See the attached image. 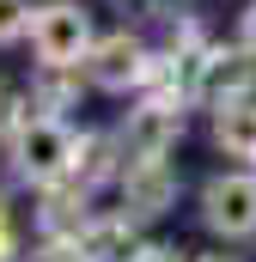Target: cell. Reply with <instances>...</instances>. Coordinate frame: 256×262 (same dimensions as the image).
Returning a JSON list of instances; mask_svg holds the SVG:
<instances>
[{
  "label": "cell",
  "mask_w": 256,
  "mask_h": 262,
  "mask_svg": "<svg viewBox=\"0 0 256 262\" xmlns=\"http://www.w3.org/2000/svg\"><path fill=\"white\" fill-rule=\"evenodd\" d=\"M140 262H189L183 250H140Z\"/></svg>",
  "instance_id": "cell-14"
},
{
  "label": "cell",
  "mask_w": 256,
  "mask_h": 262,
  "mask_svg": "<svg viewBox=\"0 0 256 262\" xmlns=\"http://www.w3.org/2000/svg\"><path fill=\"white\" fill-rule=\"evenodd\" d=\"M79 256L86 262H140V238L128 220H92L79 232Z\"/></svg>",
  "instance_id": "cell-8"
},
{
  "label": "cell",
  "mask_w": 256,
  "mask_h": 262,
  "mask_svg": "<svg viewBox=\"0 0 256 262\" xmlns=\"http://www.w3.org/2000/svg\"><path fill=\"white\" fill-rule=\"evenodd\" d=\"M244 49H250V55H256V6H250V12H244Z\"/></svg>",
  "instance_id": "cell-15"
},
{
  "label": "cell",
  "mask_w": 256,
  "mask_h": 262,
  "mask_svg": "<svg viewBox=\"0 0 256 262\" xmlns=\"http://www.w3.org/2000/svg\"><path fill=\"white\" fill-rule=\"evenodd\" d=\"M177 201V171L165 165V159H134L122 171V207L128 220H153V213H165Z\"/></svg>",
  "instance_id": "cell-6"
},
{
  "label": "cell",
  "mask_w": 256,
  "mask_h": 262,
  "mask_svg": "<svg viewBox=\"0 0 256 262\" xmlns=\"http://www.w3.org/2000/svg\"><path fill=\"white\" fill-rule=\"evenodd\" d=\"M92 79H98L104 92H128V85H140V79H146V49H140L128 31L92 43Z\"/></svg>",
  "instance_id": "cell-7"
},
{
  "label": "cell",
  "mask_w": 256,
  "mask_h": 262,
  "mask_svg": "<svg viewBox=\"0 0 256 262\" xmlns=\"http://www.w3.org/2000/svg\"><path fill=\"white\" fill-rule=\"evenodd\" d=\"M201 262H226V256H201Z\"/></svg>",
  "instance_id": "cell-17"
},
{
  "label": "cell",
  "mask_w": 256,
  "mask_h": 262,
  "mask_svg": "<svg viewBox=\"0 0 256 262\" xmlns=\"http://www.w3.org/2000/svg\"><path fill=\"white\" fill-rule=\"evenodd\" d=\"M183 134V104L171 98H146L140 110H128V128H122V146L134 159H165Z\"/></svg>",
  "instance_id": "cell-4"
},
{
  "label": "cell",
  "mask_w": 256,
  "mask_h": 262,
  "mask_svg": "<svg viewBox=\"0 0 256 262\" xmlns=\"http://www.w3.org/2000/svg\"><path fill=\"white\" fill-rule=\"evenodd\" d=\"M31 43H37L43 61H79V55H92V18L79 6H67V0L43 6L31 18Z\"/></svg>",
  "instance_id": "cell-3"
},
{
  "label": "cell",
  "mask_w": 256,
  "mask_h": 262,
  "mask_svg": "<svg viewBox=\"0 0 256 262\" xmlns=\"http://www.w3.org/2000/svg\"><path fill=\"white\" fill-rule=\"evenodd\" d=\"M201 220L220 238H256V177H214L201 189Z\"/></svg>",
  "instance_id": "cell-2"
},
{
  "label": "cell",
  "mask_w": 256,
  "mask_h": 262,
  "mask_svg": "<svg viewBox=\"0 0 256 262\" xmlns=\"http://www.w3.org/2000/svg\"><path fill=\"white\" fill-rule=\"evenodd\" d=\"M98 177H110V140L86 134V140H73V183H98Z\"/></svg>",
  "instance_id": "cell-10"
},
{
  "label": "cell",
  "mask_w": 256,
  "mask_h": 262,
  "mask_svg": "<svg viewBox=\"0 0 256 262\" xmlns=\"http://www.w3.org/2000/svg\"><path fill=\"white\" fill-rule=\"evenodd\" d=\"M12 256H18V238H12V226L0 220V262H12Z\"/></svg>",
  "instance_id": "cell-13"
},
{
  "label": "cell",
  "mask_w": 256,
  "mask_h": 262,
  "mask_svg": "<svg viewBox=\"0 0 256 262\" xmlns=\"http://www.w3.org/2000/svg\"><path fill=\"white\" fill-rule=\"evenodd\" d=\"M6 110H12V98H6V92H0V128H6Z\"/></svg>",
  "instance_id": "cell-16"
},
{
  "label": "cell",
  "mask_w": 256,
  "mask_h": 262,
  "mask_svg": "<svg viewBox=\"0 0 256 262\" xmlns=\"http://www.w3.org/2000/svg\"><path fill=\"white\" fill-rule=\"evenodd\" d=\"M256 79L250 49H201L195 55V98H214V104H232L244 98Z\"/></svg>",
  "instance_id": "cell-5"
},
{
  "label": "cell",
  "mask_w": 256,
  "mask_h": 262,
  "mask_svg": "<svg viewBox=\"0 0 256 262\" xmlns=\"http://www.w3.org/2000/svg\"><path fill=\"white\" fill-rule=\"evenodd\" d=\"M18 171L37 177V183H55L73 171V134L55 116H18Z\"/></svg>",
  "instance_id": "cell-1"
},
{
  "label": "cell",
  "mask_w": 256,
  "mask_h": 262,
  "mask_svg": "<svg viewBox=\"0 0 256 262\" xmlns=\"http://www.w3.org/2000/svg\"><path fill=\"white\" fill-rule=\"evenodd\" d=\"M214 140H220L226 159H256V104H244V98L220 104V116H214Z\"/></svg>",
  "instance_id": "cell-9"
},
{
  "label": "cell",
  "mask_w": 256,
  "mask_h": 262,
  "mask_svg": "<svg viewBox=\"0 0 256 262\" xmlns=\"http://www.w3.org/2000/svg\"><path fill=\"white\" fill-rule=\"evenodd\" d=\"M25 25H31L25 0H0V43H18V37H25Z\"/></svg>",
  "instance_id": "cell-12"
},
{
  "label": "cell",
  "mask_w": 256,
  "mask_h": 262,
  "mask_svg": "<svg viewBox=\"0 0 256 262\" xmlns=\"http://www.w3.org/2000/svg\"><path fill=\"white\" fill-rule=\"evenodd\" d=\"M67 67H73V61H43V79H37V104H43V110H61L67 98H73Z\"/></svg>",
  "instance_id": "cell-11"
}]
</instances>
